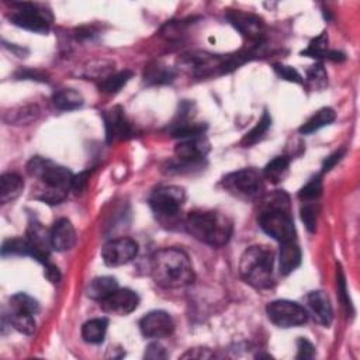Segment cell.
I'll list each match as a JSON object with an SVG mask.
<instances>
[{
    "label": "cell",
    "mask_w": 360,
    "mask_h": 360,
    "mask_svg": "<svg viewBox=\"0 0 360 360\" xmlns=\"http://www.w3.org/2000/svg\"><path fill=\"white\" fill-rule=\"evenodd\" d=\"M307 82L314 90H321L326 86L328 76L321 64H317L307 70Z\"/></svg>",
    "instance_id": "cell-32"
},
{
    "label": "cell",
    "mask_w": 360,
    "mask_h": 360,
    "mask_svg": "<svg viewBox=\"0 0 360 360\" xmlns=\"http://www.w3.org/2000/svg\"><path fill=\"white\" fill-rule=\"evenodd\" d=\"M322 194V182H321V177L317 176L314 179H311L310 182H308L298 193V197L303 200V201H314L317 200L320 196Z\"/></svg>",
    "instance_id": "cell-33"
},
{
    "label": "cell",
    "mask_w": 360,
    "mask_h": 360,
    "mask_svg": "<svg viewBox=\"0 0 360 360\" xmlns=\"http://www.w3.org/2000/svg\"><path fill=\"white\" fill-rule=\"evenodd\" d=\"M116 290H118L117 280L112 276H101V277L93 279L89 283V286L86 289V294L92 300L103 301L109 296H112Z\"/></svg>",
    "instance_id": "cell-21"
},
{
    "label": "cell",
    "mask_w": 360,
    "mask_h": 360,
    "mask_svg": "<svg viewBox=\"0 0 360 360\" xmlns=\"http://www.w3.org/2000/svg\"><path fill=\"white\" fill-rule=\"evenodd\" d=\"M270 125H272V117H270V114H269L268 112H265L263 116H262V118H261V120L258 121V124H256V125L252 128V130L244 137V140L241 141V144L248 148V146L255 145L256 142H259V141L263 138V136L268 133Z\"/></svg>",
    "instance_id": "cell-29"
},
{
    "label": "cell",
    "mask_w": 360,
    "mask_h": 360,
    "mask_svg": "<svg viewBox=\"0 0 360 360\" xmlns=\"http://www.w3.org/2000/svg\"><path fill=\"white\" fill-rule=\"evenodd\" d=\"M14 6L16 9L9 16V18L17 27L40 34L49 31L51 24L54 21L51 12L31 3H16Z\"/></svg>",
    "instance_id": "cell-6"
},
{
    "label": "cell",
    "mask_w": 360,
    "mask_h": 360,
    "mask_svg": "<svg viewBox=\"0 0 360 360\" xmlns=\"http://www.w3.org/2000/svg\"><path fill=\"white\" fill-rule=\"evenodd\" d=\"M140 297L136 292L128 289H118L112 296L100 301L101 310L106 314L116 317H125L137 310Z\"/></svg>",
    "instance_id": "cell-12"
},
{
    "label": "cell",
    "mask_w": 360,
    "mask_h": 360,
    "mask_svg": "<svg viewBox=\"0 0 360 360\" xmlns=\"http://www.w3.org/2000/svg\"><path fill=\"white\" fill-rule=\"evenodd\" d=\"M224 189L238 198H252L262 189V176L253 169H241L222 179Z\"/></svg>",
    "instance_id": "cell-8"
},
{
    "label": "cell",
    "mask_w": 360,
    "mask_h": 360,
    "mask_svg": "<svg viewBox=\"0 0 360 360\" xmlns=\"http://www.w3.org/2000/svg\"><path fill=\"white\" fill-rule=\"evenodd\" d=\"M337 286H338L339 298L342 301V305L345 307V310L349 314H353V308H352V303H350V298H349L348 286H346V279H345V274H344L341 268L338 269V273H337Z\"/></svg>",
    "instance_id": "cell-34"
},
{
    "label": "cell",
    "mask_w": 360,
    "mask_h": 360,
    "mask_svg": "<svg viewBox=\"0 0 360 360\" xmlns=\"http://www.w3.org/2000/svg\"><path fill=\"white\" fill-rule=\"evenodd\" d=\"M259 225L268 235L279 242L293 241L296 228L287 210H259Z\"/></svg>",
    "instance_id": "cell-7"
},
{
    "label": "cell",
    "mask_w": 360,
    "mask_h": 360,
    "mask_svg": "<svg viewBox=\"0 0 360 360\" xmlns=\"http://www.w3.org/2000/svg\"><path fill=\"white\" fill-rule=\"evenodd\" d=\"M140 329L145 338L162 339L169 337L173 332L175 322L165 311H152L141 320Z\"/></svg>",
    "instance_id": "cell-13"
},
{
    "label": "cell",
    "mask_w": 360,
    "mask_h": 360,
    "mask_svg": "<svg viewBox=\"0 0 360 360\" xmlns=\"http://www.w3.org/2000/svg\"><path fill=\"white\" fill-rule=\"evenodd\" d=\"M14 76L17 79H30V81H38V82H47V76L40 72V70H33V69H18Z\"/></svg>",
    "instance_id": "cell-38"
},
{
    "label": "cell",
    "mask_w": 360,
    "mask_h": 360,
    "mask_svg": "<svg viewBox=\"0 0 360 360\" xmlns=\"http://www.w3.org/2000/svg\"><path fill=\"white\" fill-rule=\"evenodd\" d=\"M133 73L130 70H123L114 75H109L106 76L105 79H101L99 82V89L103 93H107V94H116L118 93L123 86H125L128 83V81L131 79Z\"/></svg>",
    "instance_id": "cell-27"
},
{
    "label": "cell",
    "mask_w": 360,
    "mask_h": 360,
    "mask_svg": "<svg viewBox=\"0 0 360 360\" xmlns=\"http://www.w3.org/2000/svg\"><path fill=\"white\" fill-rule=\"evenodd\" d=\"M24 182L16 173H5L0 177V203L8 204L14 201L23 192Z\"/></svg>",
    "instance_id": "cell-22"
},
{
    "label": "cell",
    "mask_w": 360,
    "mask_h": 360,
    "mask_svg": "<svg viewBox=\"0 0 360 360\" xmlns=\"http://www.w3.org/2000/svg\"><path fill=\"white\" fill-rule=\"evenodd\" d=\"M138 244L131 238H117L109 241L101 249V258L110 268L123 266L136 259Z\"/></svg>",
    "instance_id": "cell-10"
},
{
    "label": "cell",
    "mask_w": 360,
    "mask_h": 360,
    "mask_svg": "<svg viewBox=\"0 0 360 360\" xmlns=\"http://www.w3.org/2000/svg\"><path fill=\"white\" fill-rule=\"evenodd\" d=\"M189 234L203 244L221 248L233 235V221L217 211H193L186 218Z\"/></svg>",
    "instance_id": "cell-3"
},
{
    "label": "cell",
    "mask_w": 360,
    "mask_h": 360,
    "mask_svg": "<svg viewBox=\"0 0 360 360\" xmlns=\"http://www.w3.org/2000/svg\"><path fill=\"white\" fill-rule=\"evenodd\" d=\"M345 148H342V149H339V151H337V152H333L332 153V155H329L325 161H324V165H322V172L324 173H326V172H329L333 166H335L344 157H345Z\"/></svg>",
    "instance_id": "cell-41"
},
{
    "label": "cell",
    "mask_w": 360,
    "mask_h": 360,
    "mask_svg": "<svg viewBox=\"0 0 360 360\" xmlns=\"http://www.w3.org/2000/svg\"><path fill=\"white\" fill-rule=\"evenodd\" d=\"M301 263V250L294 241L281 242L279 255V268L283 276L294 272Z\"/></svg>",
    "instance_id": "cell-18"
},
{
    "label": "cell",
    "mask_w": 360,
    "mask_h": 360,
    "mask_svg": "<svg viewBox=\"0 0 360 360\" xmlns=\"http://www.w3.org/2000/svg\"><path fill=\"white\" fill-rule=\"evenodd\" d=\"M316 356L314 345L304 338L297 339V359H313Z\"/></svg>",
    "instance_id": "cell-37"
},
{
    "label": "cell",
    "mask_w": 360,
    "mask_h": 360,
    "mask_svg": "<svg viewBox=\"0 0 360 360\" xmlns=\"http://www.w3.org/2000/svg\"><path fill=\"white\" fill-rule=\"evenodd\" d=\"M10 325L24 333V335H33L36 331L34 314L29 313H10Z\"/></svg>",
    "instance_id": "cell-31"
},
{
    "label": "cell",
    "mask_w": 360,
    "mask_h": 360,
    "mask_svg": "<svg viewBox=\"0 0 360 360\" xmlns=\"http://www.w3.org/2000/svg\"><path fill=\"white\" fill-rule=\"evenodd\" d=\"M2 255L5 256H30L36 259V250L27 238H10L3 242Z\"/></svg>",
    "instance_id": "cell-26"
},
{
    "label": "cell",
    "mask_w": 360,
    "mask_h": 360,
    "mask_svg": "<svg viewBox=\"0 0 360 360\" xmlns=\"http://www.w3.org/2000/svg\"><path fill=\"white\" fill-rule=\"evenodd\" d=\"M274 252L265 245L248 248L241 256L240 274L249 286L265 290L274 283Z\"/></svg>",
    "instance_id": "cell-4"
},
{
    "label": "cell",
    "mask_w": 360,
    "mask_h": 360,
    "mask_svg": "<svg viewBox=\"0 0 360 360\" xmlns=\"http://www.w3.org/2000/svg\"><path fill=\"white\" fill-rule=\"evenodd\" d=\"M227 18L234 27L255 45H262L265 37V23L261 17L246 12H231L227 14Z\"/></svg>",
    "instance_id": "cell-11"
},
{
    "label": "cell",
    "mask_w": 360,
    "mask_h": 360,
    "mask_svg": "<svg viewBox=\"0 0 360 360\" xmlns=\"http://www.w3.org/2000/svg\"><path fill=\"white\" fill-rule=\"evenodd\" d=\"M337 118V114L335 112H333L332 109L329 107H324L321 110H318L311 118H308L301 127H300V133L301 134H313L318 130H321L322 127H326L329 125L331 123L335 121Z\"/></svg>",
    "instance_id": "cell-23"
},
{
    "label": "cell",
    "mask_w": 360,
    "mask_h": 360,
    "mask_svg": "<svg viewBox=\"0 0 360 360\" xmlns=\"http://www.w3.org/2000/svg\"><path fill=\"white\" fill-rule=\"evenodd\" d=\"M274 72L280 76L281 79H285L287 82H293V83H303V78L301 75L293 68V66H287V65H281V64H276L273 66Z\"/></svg>",
    "instance_id": "cell-35"
},
{
    "label": "cell",
    "mask_w": 360,
    "mask_h": 360,
    "mask_svg": "<svg viewBox=\"0 0 360 360\" xmlns=\"http://www.w3.org/2000/svg\"><path fill=\"white\" fill-rule=\"evenodd\" d=\"M301 220L305 224L307 229L314 233L316 228H317V210L313 204L307 203L301 209Z\"/></svg>",
    "instance_id": "cell-36"
},
{
    "label": "cell",
    "mask_w": 360,
    "mask_h": 360,
    "mask_svg": "<svg viewBox=\"0 0 360 360\" xmlns=\"http://www.w3.org/2000/svg\"><path fill=\"white\" fill-rule=\"evenodd\" d=\"M305 301L311 316L324 326H329L332 322V307L328 297L322 292H311Z\"/></svg>",
    "instance_id": "cell-17"
},
{
    "label": "cell",
    "mask_w": 360,
    "mask_h": 360,
    "mask_svg": "<svg viewBox=\"0 0 360 360\" xmlns=\"http://www.w3.org/2000/svg\"><path fill=\"white\" fill-rule=\"evenodd\" d=\"M44 266H45L44 274H45V277H47L51 283H58V281L61 280V272H60V269H58L55 265L47 263V265H44Z\"/></svg>",
    "instance_id": "cell-42"
},
{
    "label": "cell",
    "mask_w": 360,
    "mask_h": 360,
    "mask_svg": "<svg viewBox=\"0 0 360 360\" xmlns=\"http://www.w3.org/2000/svg\"><path fill=\"white\" fill-rule=\"evenodd\" d=\"M151 273L157 285L164 289L185 287L194 280L193 265L188 253L176 248L161 249L153 255Z\"/></svg>",
    "instance_id": "cell-2"
},
{
    "label": "cell",
    "mask_w": 360,
    "mask_h": 360,
    "mask_svg": "<svg viewBox=\"0 0 360 360\" xmlns=\"http://www.w3.org/2000/svg\"><path fill=\"white\" fill-rule=\"evenodd\" d=\"M51 244L58 252L69 250L76 244V231L72 222L66 218L58 220L51 229Z\"/></svg>",
    "instance_id": "cell-16"
},
{
    "label": "cell",
    "mask_w": 360,
    "mask_h": 360,
    "mask_svg": "<svg viewBox=\"0 0 360 360\" xmlns=\"http://www.w3.org/2000/svg\"><path fill=\"white\" fill-rule=\"evenodd\" d=\"M304 55H308L311 58H318V60H331V61H344L345 55L338 51H329L328 49V37L325 33H322L320 37L313 40L308 45L305 51H303Z\"/></svg>",
    "instance_id": "cell-19"
},
{
    "label": "cell",
    "mask_w": 360,
    "mask_h": 360,
    "mask_svg": "<svg viewBox=\"0 0 360 360\" xmlns=\"http://www.w3.org/2000/svg\"><path fill=\"white\" fill-rule=\"evenodd\" d=\"M89 176H90V172H82L79 173L78 176H75L73 177V183H72V190L76 193V194H79L85 190L86 185H88V180H89Z\"/></svg>",
    "instance_id": "cell-40"
},
{
    "label": "cell",
    "mask_w": 360,
    "mask_h": 360,
    "mask_svg": "<svg viewBox=\"0 0 360 360\" xmlns=\"http://www.w3.org/2000/svg\"><path fill=\"white\" fill-rule=\"evenodd\" d=\"M266 313L269 320L280 328L300 326L308 320L305 308L290 300H276L269 303Z\"/></svg>",
    "instance_id": "cell-9"
},
{
    "label": "cell",
    "mask_w": 360,
    "mask_h": 360,
    "mask_svg": "<svg viewBox=\"0 0 360 360\" xmlns=\"http://www.w3.org/2000/svg\"><path fill=\"white\" fill-rule=\"evenodd\" d=\"M27 172L41 183L37 198L42 203L60 204L66 198L69 190H72L75 176L68 168L54 161L36 157L29 162Z\"/></svg>",
    "instance_id": "cell-1"
},
{
    "label": "cell",
    "mask_w": 360,
    "mask_h": 360,
    "mask_svg": "<svg viewBox=\"0 0 360 360\" xmlns=\"http://www.w3.org/2000/svg\"><path fill=\"white\" fill-rule=\"evenodd\" d=\"M289 166H290V159L286 158V157H277L274 158L273 161H270L265 170H263V175L265 177L269 180V182L272 183H279L281 182L283 179H285L287 170H289Z\"/></svg>",
    "instance_id": "cell-28"
},
{
    "label": "cell",
    "mask_w": 360,
    "mask_h": 360,
    "mask_svg": "<svg viewBox=\"0 0 360 360\" xmlns=\"http://www.w3.org/2000/svg\"><path fill=\"white\" fill-rule=\"evenodd\" d=\"M213 356H214V353H211L209 349H190L182 357L183 359H188V357H192V359H210Z\"/></svg>",
    "instance_id": "cell-43"
},
{
    "label": "cell",
    "mask_w": 360,
    "mask_h": 360,
    "mask_svg": "<svg viewBox=\"0 0 360 360\" xmlns=\"http://www.w3.org/2000/svg\"><path fill=\"white\" fill-rule=\"evenodd\" d=\"M10 313H38V303L31 296L25 293H17L10 298Z\"/></svg>",
    "instance_id": "cell-30"
},
{
    "label": "cell",
    "mask_w": 360,
    "mask_h": 360,
    "mask_svg": "<svg viewBox=\"0 0 360 360\" xmlns=\"http://www.w3.org/2000/svg\"><path fill=\"white\" fill-rule=\"evenodd\" d=\"M103 118H105L106 138L109 144L114 141L125 140L133 134L131 127L128 124L124 110L121 107H113L112 110L105 112Z\"/></svg>",
    "instance_id": "cell-14"
},
{
    "label": "cell",
    "mask_w": 360,
    "mask_h": 360,
    "mask_svg": "<svg viewBox=\"0 0 360 360\" xmlns=\"http://www.w3.org/2000/svg\"><path fill=\"white\" fill-rule=\"evenodd\" d=\"M145 357L151 359V360H161V359H166L168 357V352L161 344L155 342V344H151L146 348Z\"/></svg>",
    "instance_id": "cell-39"
},
{
    "label": "cell",
    "mask_w": 360,
    "mask_h": 360,
    "mask_svg": "<svg viewBox=\"0 0 360 360\" xmlns=\"http://www.w3.org/2000/svg\"><path fill=\"white\" fill-rule=\"evenodd\" d=\"M107 326H109L107 318L90 320L82 328V338L89 344H101L105 341Z\"/></svg>",
    "instance_id": "cell-25"
},
{
    "label": "cell",
    "mask_w": 360,
    "mask_h": 360,
    "mask_svg": "<svg viewBox=\"0 0 360 360\" xmlns=\"http://www.w3.org/2000/svg\"><path fill=\"white\" fill-rule=\"evenodd\" d=\"M175 70L169 65L155 61L149 64L144 72V81L148 85H166L175 79Z\"/></svg>",
    "instance_id": "cell-20"
},
{
    "label": "cell",
    "mask_w": 360,
    "mask_h": 360,
    "mask_svg": "<svg viewBox=\"0 0 360 360\" xmlns=\"http://www.w3.org/2000/svg\"><path fill=\"white\" fill-rule=\"evenodd\" d=\"M54 106L58 110L62 112H70L82 107L83 105V97L79 92H76L75 89H62L57 92L53 97Z\"/></svg>",
    "instance_id": "cell-24"
},
{
    "label": "cell",
    "mask_w": 360,
    "mask_h": 360,
    "mask_svg": "<svg viewBox=\"0 0 360 360\" xmlns=\"http://www.w3.org/2000/svg\"><path fill=\"white\" fill-rule=\"evenodd\" d=\"M186 200L185 190L177 186H165L153 192L149 198L152 211L159 218L161 222H172L177 218L180 209Z\"/></svg>",
    "instance_id": "cell-5"
},
{
    "label": "cell",
    "mask_w": 360,
    "mask_h": 360,
    "mask_svg": "<svg viewBox=\"0 0 360 360\" xmlns=\"http://www.w3.org/2000/svg\"><path fill=\"white\" fill-rule=\"evenodd\" d=\"M27 240L36 250V261H38L42 265L49 263V250L53 249V244H51V231H48L40 222H30L27 228Z\"/></svg>",
    "instance_id": "cell-15"
}]
</instances>
